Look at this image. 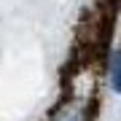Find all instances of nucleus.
<instances>
[{"label": "nucleus", "mask_w": 121, "mask_h": 121, "mask_svg": "<svg viewBox=\"0 0 121 121\" xmlns=\"http://www.w3.org/2000/svg\"><path fill=\"white\" fill-rule=\"evenodd\" d=\"M110 89L121 94V48L110 54Z\"/></svg>", "instance_id": "nucleus-1"}, {"label": "nucleus", "mask_w": 121, "mask_h": 121, "mask_svg": "<svg viewBox=\"0 0 121 121\" xmlns=\"http://www.w3.org/2000/svg\"><path fill=\"white\" fill-rule=\"evenodd\" d=\"M54 121H83V118H81V110H78L75 105H67V108L62 110Z\"/></svg>", "instance_id": "nucleus-2"}]
</instances>
